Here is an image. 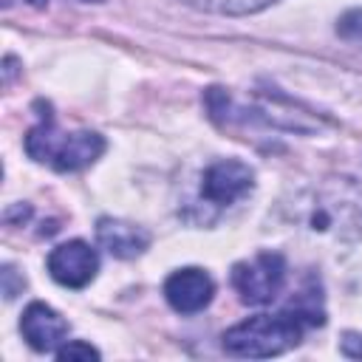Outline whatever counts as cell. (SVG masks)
<instances>
[{
  "label": "cell",
  "mask_w": 362,
  "mask_h": 362,
  "mask_svg": "<svg viewBox=\"0 0 362 362\" xmlns=\"http://www.w3.org/2000/svg\"><path fill=\"white\" fill-rule=\"evenodd\" d=\"M255 187V170L238 158H221L204 170L201 198L212 206H232Z\"/></svg>",
  "instance_id": "5b68a950"
},
{
  "label": "cell",
  "mask_w": 362,
  "mask_h": 362,
  "mask_svg": "<svg viewBox=\"0 0 362 362\" xmlns=\"http://www.w3.org/2000/svg\"><path fill=\"white\" fill-rule=\"evenodd\" d=\"M31 3H34V6H42V3H48V0H31Z\"/></svg>",
  "instance_id": "5bb4252c"
},
{
  "label": "cell",
  "mask_w": 362,
  "mask_h": 362,
  "mask_svg": "<svg viewBox=\"0 0 362 362\" xmlns=\"http://www.w3.org/2000/svg\"><path fill=\"white\" fill-rule=\"evenodd\" d=\"M215 283L204 269L187 266L164 280V297L178 314H198L212 303Z\"/></svg>",
  "instance_id": "52a82bcc"
},
{
  "label": "cell",
  "mask_w": 362,
  "mask_h": 362,
  "mask_svg": "<svg viewBox=\"0 0 362 362\" xmlns=\"http://www.w3.org/2000/svg\"><path fill=\"white\" fill-rule=\"evenodd\" d=\"M99 272V255L85 240H68L51 249L48 274L68 288H85Z\"/></svg>",
  "instance_id": "8992f818"
},
{
  "label": "cell",
  "mask_w": 362,
  "mask_h": 362,
  "mask_svg": "<svg viewBox=\"0 0 362 362\" xmlns=\"http://www.w3.org/2000/svg\"><path fill=\"white\" fill-rule=\"evenodd\" d=\"M232 286L246 305L272 303L286 286V257L280 252H257L252 260L235 263Z\"/></svg>",
  "instance_id": "277c9868"
},
{
  "label": "cell",
  "mask_w": 362,
  "mask_h": 362,
  "mask_svg": "<svg viewBox=\"0 0 362 362\" xmlns=\"http://www.w3.org/2000/svg\"><path fill=\"white\" fill-rule=\"evenodd\" d=\"M85 3H105V0H85Z\"/></svg>",
  "instance_id": "9a60e30c"
},
{
  "label": "cell",
  "mask_w": 362,
  "mask_h": 362,
  "mask_svg": "<svg viewBox=\"0 0 362 362\" xmlns=\"http://www.w3.org/2000/svg\"><path fill=\"white\" fill-rule=\"evenodd\" d=\"M337 34L345 42L362 45V8H351L337 20Z\"/></svg>",
  "instance_id": "8fae6325"
},
{
  "label": "cell",
  "mask_w": 362,
  "mask_h": 362,
  "mask_svg": "<svg viewBox=\"0 0 362 362\" xmlns=\"http://www.w3.org/2000/svg\"><path fill=\"white\" fill-rule=\"evenodd\" d=\"M20 331L23 339L40 351V354H57V348L62 342H68V322L62 314H57L51 305L45 303H31L23 317H20Z\"/></svg>",
  "instance_id": "ba28073f"
},
{
  "label": "cell",
  "mask_w": 362,
  "mask_h": 362,
  "mask_svg": "<svg viewBox=\"0 0 362 362\" xmlns=\"http://www.w3.org/2000/svg\"><path fill=\"white\" fill-rule=\"evenodd\" d=\"M305 320L291 308L280 314H255L223 334V351L243 359H266L291 351L303 339Z\"/></svg>",
  "instance_id": "3957f363"
},
{
  "label": "cell",
  "mask_w": 362,
  "mask_h": 362,
  "mask_svg": "<svg viewBox=\"0 0 362 362\" xmlns=\"http://www.w3.org/2000/svg\"><path fill=\"white\" fill-rule=\"evenodd\" d=\"M189 6L209 11V14H226V17H243V14H255L269 8L277 0H187Z\"/></svg>",
  "instance_id": "30bf717a"
},
{
  "label": "cell",
  "mask_w": 362,
  "mask_h": 362,
  "mask_svg": "<svg viewBox=\"0 0 362 362\" xmlns=\"http://www.w3.org/2000/svg\"><path fill=\"white\" fill-rule=\"evenodd\" d=\"M23 286H25V280L17 277V269L14 266H3V294H6V300H14L17 291H23Z\"/></svg>",
  "instance_id": "4fadbf2b"
},
{
  "label": "cell",
  "mask_w": 362,
  "mask_h": 362,
  "mask_svg": "<svg viewBox=\"0 0 362 362\" xmlns=\"http://www.w3.org/2000/svg\"><path fill=\"white\" fill-rule=\"evenodd\" d=\"M96 240L122 260H130L141 255L150 246V232L139 223L122 221V218H99L96 221Z\"/></svg>",
  "instance_id": "9c48e42d"
},
{
  "label": "cell",
  "mask_w": 362,
  "mask_h": 362,
  "mask_svg": "<svg viewBox=\"0 0 362 362\" xmlns=\"http://www.w3.org/2000/svg\"><path fill=\"white\" fill-rule=\"evenodd\" d=\"M57 359H99V351L90 345V342H82V339H71V342H62L57 348Z\"/></svg>",
  "instance_id": "7c38bea8"
},
{
  "label": "cell",
  "mask_w": 362,
  "mask_h": 362,
  "mask_svg": "<svg viewBox=\"0 0 362 362\" xmlns=\"http://www.w3.org/2000/svg\"><path fill=\"white\" fill-rule=\"evenodd\" d=\"M25 153L57 173H76L105 153V139L93 130H59L54 116L45 113L40 124L25 133Z\"/></svg>",
  "instance_id": "7a4b0ae2"
},
{
  "label": "cell",
  "mask_w": 362,
  "mask_h": 362,
  "mask_svg": "<svg viewBox=\"0 0 362 362\" xmlns=\"http://www.w3.org/2000/svg\"><path fill=\"white\" fill-rule=\"evenodd\" d=\"M288 221L334 243H351L362 238V181L351 175H328L294 192L286 204Z\"/></svg>",
  "instance_id": "6da1fadb"
}]
</instances>
